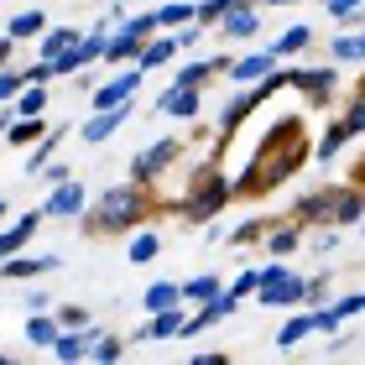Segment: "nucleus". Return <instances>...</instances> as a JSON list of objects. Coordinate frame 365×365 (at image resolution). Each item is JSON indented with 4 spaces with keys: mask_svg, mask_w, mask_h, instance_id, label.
<instances>
[{
    "mask_svg": "<svg viewBox=\"0 0 365 365\" xmlns=\"http://www.w3.org/2000/svg\"><path fill=\"white\" fill-rule=\"evenodd\" d=\"M120 120H125V115H99V120H89V125H84V141H105Z\"/></svg>",
    "mask_w": 365,
    "mask_h": 365,
    "instance_id": "1",
    "label": "nucleus"
},
{
    "mask_svg": "<svg viewBox=\"0 0 365 365\" xmlns=\"http://www.w3.org/2000/svg\"><path fill=\"white\" fill-rule=\"evenodd\" d=\"M162 110H173V115H193L198 110V99L188 89H178V94H162Z\"/></svg>",
    "mask_w": 365,
    "mask_h": 365,
    "instance_id": "2",
    "label": "nucleus"
},
{
    "mask_svg": "<svg viewBox=\"0 0 365 365\" xmlns=\"http://www.w3.org/2000/svg\"><path fill=\"white\" fill-rule=\"evenodd\" d=\"M78 204H84V188H63V193H58L47 209H53V214H73Z\"/></svg>",
    "mask_w": 365,
    "mask_h": 365,
    "instance_id": "3",
    "label": "nucleus"
},
{
    "mask_svg": "<svg viewBox=\"0 0 365 365\" xmlns=\"http://www.w3.org/2000/svg\"><path fill=\"white\" fill-rule=\"evenodd\" d=\"M136 84H141V78H136V73H125V78H120V84H110L105 94H99V105H115V99H125V94H130V89H136Z\"/></svg>",
    "mask_w": 365,
    "mask_h": 365,
    "instance_id": "4",
    "label": "nucleus"
},
{
    "mask_svg": "<svg viewBox=\"0 0 365 365\" xmlns=\"http://www.w3.org/2000/svg\"><path fill=\"white\" fill-rule=\"evenodd\" d=\"M31 225H37V220H21V225L11 230V235H0V256H6V251H16V245H21V240L31 235Z\"/></svg>",
    "mask_w": 365,
    "mask_h": 365,
    "instance_id": "5",
    "label": "nucleus"
},
{
    "mask_svg": "<svg viewBox=\"0 0 365 365\" xmlns=\"http://www.w3.org/2000/svg\"><path fill=\"white\" fill-rule=\"evenodd\" d=\"M308 37H313V31H308V26H292V31H287V37H282V42H277V53H297V47H303Z\"/></svg>",
    "mask_w": 365,
    "mask_h": 365,
    "instance_id": "6",
    "label": "nucleus"
},
{
    "mask_svg": "<svg viewBox=\"0 0 365 365\" xmlns=\"http://www.w3.org/2000/svg\"><path fill=\"white\" fill-rule=\"evenodd\" d=\"M146 334H152V339H162V334H182V329H178V313L168 308V313H162V319H157L152 329H146Z\"/></svg>",
    "mask_w": 365,
    "mask_h": 365,
    "instance_id": "7",
    "label": "nucleus"
},
{
    "mask_svg": "<svg viewBox=\"0 0 365 365\" xmlns=\"http://www.w3.org/2000/svg\"><path fill=\"white\" fill-rule=\"evenodd\" d=\"M168 157H173V146H152V152L141 157V173H157V168H162Z\"/></svg>",
    "mask_w": 365,
    "mask_h": 365,
    "instance_id": "8",
    "label": "nucleus"
},
{
    "mask_svg": "<svg viewBox=\"0 0 365 365\" xmlns=\"http://www.w3.org/2000/svg\"><path fill=\"white\" fill-rule=\"evenodd\" d=\"M11 31H16V37H26V31H42V16H37V11H31V16H16Z\"/></svg>",
    "mask_w": 365,
    "mask_h": 365,
    "instance_id": "9",
    "label": "nucleus"
},
{
    "mask_svg": "<svg viewBox=\"0 0 365 365\" xmlns=\"http://www.w3.org/2000/svg\"><path fill=\"white\" fill-rule=\"evenodd\" d=\"M256 73H267V58H245L240 68H235V78H245V84H251Z\"/></svg>",
    "mask_w": 365,
    "mask_h": 365,
    "instance_id": "10",
    "label": "nucleus"
},
{
    "mask_svg": "<svg viewBox=\"0 0 365 365\" xmlns=\"http://www.w3.org/2000/svg\"><path fill=\"white\" fill-rule=\"evenodd\" d=\"M152 256H157V240L152 235H141L136 245H130V261H152Z\"/></svg>",
    "mask_w": 365,
    "mask_h": 365,
    "instance_id": "11",
    "label": "nucleus"
},
{
    "mask_svg": "<svg viewBox=\"0 0 365 365\" xmlns=\"http://www.w3.org/2000/svg\"><path fill=\"white\" fill-rule=\"evenodd\" d=\"M220 292V282L214 277H198V282H188V297H214Z\"/></svg>",
    "mask_w": 365,
    "mask_h": 365,
    "instance_id": "12",
    "label": "nucleus"
},
{
    "mask_svg": "<svg viewBox=\"0 0 365 365\" xmlns=\"http://www.w3.org/2000/svg\"><path fill=\"white\" fill-rule=\"evenodd\" d=\"M146 303H152V308H173V287H168V282L152 287V292H146Z\"/></svg>",
    "mask_w": 365,
    "mask_h": 365,
    "instance_id": "13",
    "label": "nucleus"
},
{
    "mask_svg": "<svg viewBox=\"0 0 365 365\" xmlns=\"http://www.w3.org/2000/svg\"><path fill=\"white\" fill-rule=\"evenodd\" d=\"M26 334L37 339V344H47V339H53V324H47V319H31V324H26Z\"/></svg>",
    "mask_w": 365,
    "mask_h": 365,
    "instance_id": "14",
    "label": "nucleus"
},
{
    "mask_svg": "<svg viewBox=\"0 0 365 365\" xmlns=\"http://www.w3.org/2000/svg\"><path fill=\"white\" fill-rule=\"evenodd\" d=\"M308 334V319H292L287 329H282V344H292V339H303Z\"/></svg>",
    "mask_w": 365,
    "mask_h": 365,
    "instance_id": "15",
    "label": "nucleus"
},
{
    "mask_svg": "<svg viewBox=\"0 0 365 365\" xmlns=\"http://www.w3.org/2000/svg\"><path fill=\"white\" fill-rule=\"evenodd\" d=\"M360 53H365V42H360V37H344V42H339V58H350V63H355Z\"/></svg>",
    "mask_w": 365,
    "mask_h": 365,
    "instance_id": "16",
    "label": "nucleus"
},
{
    "mask_svg": "<svg viewBox=\"0 0 365 365\" xmlns=\"http://www.w3.org/2000/svg\"><path fill=\"white\" fill-rule=\"evenodd\" d=\"M230 31H235V37H251V31H256V16H235V21H230Z\"/></svg>",
    "mask_w": 365,
    "mask_h": 365,
    "instance_id": "17",
    "label": "nucleus"
},
{
    "mask_svg": "<svg viewBox=\"0 0 365 365\" xmlns=\"http://www.w3.org/2000/svg\"><path fill=\"white\" fill-rule=\"evenodd\" d=\"M42 105H47V94H42V89H31V94H26V99H21V110H26V115H37V110H42Z\"/></svg>",
    "mask_w": 365,
    "mask_h": 365,
    "instance_id": "18",
    "label": "nucleus"
},
{
    "mask_svg": "<svg viewBox=\"0 0 365 365\" xmlns=\"http://www.w3.org/2000/svg\"><path fill=\"white\" fill-rule=\"evenodd\" d=\"M68 42H73V31H53V37H47V53H63Z\"/></svg>",
    "mask_w": 365,
    "mask_h": 365,
    "instance_id": "19",
    "label": "nucleus"
},
{
    "mask_svg": "<svg viewBox=\"0 0 365 365\" xmlns=\"http://www.w3.org/2000/svg\"><path fill=\"white\" fill-rule=\"evenodd\" d=\"M58 355H68V360H73V355H84V339H63V344H58Z\"/></svg>",
    "mask_w": 365,
    "mask_h": 365,
    "instance_id": "20",
    "label": "nucleus"
},
{
    "mask_svg": "<svg viewBox=\"0 0 365 365\" xmlns=\"http://www.w3.org/2000/svg\"><path fill=\"white\" fill-rule=\"evenodd\" d=\"M162 58H173V42H157L152 53H146V63H162Z\"/></svg>",
    "mask_w": 365,
    "mask_h": 365,
    "instance_id": "21",
    "label": "nucleus"
},
{
    "mask_svg": "<svg viewBox=\"0 0 365 365\" xmlns=\"http://www.w3.org/2000/svg\"><path fill=\"white\" fill-rule=\"evenodd\" d=\"M16 84H21L16 73H0V99H6V94H16Z\"/></svg>",
    "mask_w": 365,
    "mask_h": 365,
    "instance_id": "22",
    "label": "nucleus"
},
{
    "mask_svg": "<svg viewBox=\"0 0 365 365\" xmlns=\"http://www.w3.org/2000/svg\"><path fill=\"white\" fill-rule=\"evenodd\" d=\"M0 220H6V204H0Z\"/></svg>",
    "mask_w": 365,
    "mask_h": 365,
    "instance_id": "23",
    "label": "nucleus"
},
{
    "mask_svg": "<svg viewBox=\"0 0 365 365\" xmlns=\"http://www.w3.org/2000/svg\"><path fill=\"white\" fill-rule=\"evenodd\" d=\"M0 58H6V42H0Z\"/></svg>",
    "mask_w": 365,
    "mask_h": 365,
    "instance_id": "24",
    "label": "nucleus"
}]
</instances>
